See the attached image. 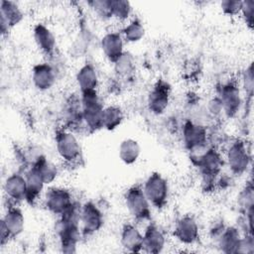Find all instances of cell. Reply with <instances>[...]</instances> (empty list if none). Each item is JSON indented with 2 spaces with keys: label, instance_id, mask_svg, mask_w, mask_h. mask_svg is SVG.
Returning <instances> with one entry per match:
<instances>
[{
  "label": "cell",
  "instance_id": "6da1fadb",
  "mask_svg": "<svg viewBox=\"0 0 254 254\" xmlns=\"http://www.w3.org/2000/svg\"><path fill=\"white\" fill-rule=\"evenodd\" d=\"M224 166L223 155L212 144L202 153L194 165V167L198 169L202 177V182L206 185L207 189H210L217 183Z\"/></svg>",
  "mask_w": 254,
  "mask_h": 254
},
{
  "label": "cell",
  "instance_id": "7a4b0ae2",
  "mask_svg": "<svg viewBox=\"0 0 254 254\" xmlns=\"http://www.w3.org/2000/svg\"><path fill=\"white\" fill-rule=\"evenodd\" d=\"M55 144L59 158L66 165H76L82 159L80 143L73 131L64 127L55 133Z\"/></svg>",
  "mask_w": 254,
  "mask_h": 254
},
{
  "label": "cell",
  "instance_id": "3957f363",
  "mask_svg": "<svg viewBox=\"0 0 254 254\" xmlns=\"http://www.w3.org/2000/svg\"><path fill=\"white\" fill-rule=\"evenodd\" d=\"M80 101L84 129L90 133L101 130L104 104L97 90L80 93Z\"/></svg>",
  "mask_w": 254,
  "mask_h": 254
},
{
  "label": "cell",
  "instance_id": "277c9868",
  "mask_svg": "<svg viewBox=\"0 0 254 254\" xmlns=\"http://www.w3.org/2000/svg\"><path fill=\"white\" fill-rule=\"evenodd\" d=\"M223 158L231 175L236 177L247 173L251 164V155L247 144L239 138L228 143Z\"/></svg>",
  "mask_w": 254,
  "mask_h": 254
},
{
  "label": "cell",
  "instance_id": "5b68a950",
  "mask_svg": "<svg viewBox=\"0 0 254 254\" xmlns=\"http://www.w3.org/2000/svg\"><path fill=\"white\" fill-rule=\"evenodd\" d=\"M142 189L153 208L160 210L167 206L170 196V186L168 180L161 173H151L143 183Z\"/></svg>",
  "mask_w": 254,
  "mask_h": 254
},
{
  "label": "cell",
  "instance_id": "8992f818",
  "mask_svg": "<svg viewBox=\"0 0 254 254\" xmlns=\"http://www.w3.org/2000/svg\"><path fill=\"white\" fill-rule=\"evenodd\" d=\"M126 208L136 222H150L152 216V205L146 197L142 186L134 185L126 190L124 193Z\"/></svg>",
  "mask_w": 254,
  "mask_h": 254
},
{
  "label": "cell",
  "instance_id": "52a82bcc",
  "mask_svg": "<svg viewBox=\"0 0 254 254\" xmlns=\"http://www.w3.org/2000/svg\"><path fill=\"white\" fill-rule=\"evenodd\" d=\"M25 228V216L19 205H8L0 221V245L20 236Z\"/></svg>",
  "mask_w": 254,
  "mask_h": 254
},
{
  "label": "cell",
  "instance_id": "ba28073f",
  "mask_svg": "<svg viewBox=\"0 0 254 254\" xmlns=\"http://www.w3.org/2000/svg\"><path fill=\"white\" fill-rule=\"evenodd\" d=\"M216 95L221 102L223 116L228 119L236 117L243 103L239 85L232 80L221 83L217 88Z\"/></svg>",
  "mask_w": 254,
  "mask_h": 254
},
{
  "label": "cell",
  "instance_id": "9c48e42d",
  "mask_svg": "<svg viewBox=\"0 0 254 254\" xmlns=\"http://www.w3.org/2000/svg\"><path fill=\"white\" fill-rule=\"evenodd\" d=\"M181 136L182 142L188 152L211 144L208 127L189 118L182 124Z\"/></svg>",
  "mask_w": 254,
  "mask_h": 254
},
{
  "label": "cell",
  "instance_id": "30bf717a",
  "mask_svg": "<svg viewBox=\"0 0 254 254\" xmlns=\"http://www.w3.org/2000/svg\"><path fill=\"white\" fill-rule=\"evenodd\" d=\"M74 201L70 190L63 187H50L43 194L45 208L56 216L62 215Z\"/></svg>",
  "mask_w": 254,
  "mask_h": 254
},
{
  "label": "cell",
  "instance_id": "8fae6325",
  "mask_svg": "<svg viewBox=\"0 0 254 254\" xmlns=\"http://www.w3.org/2000/svg\"><path fill=\"white\" fill-rule=\"evenodd\" d=\"M104 225L102 209L92 200L81 203L80 230L82 237H87L98 232Z\"/></svg>",
  "mask_w": 254,
  "mask_h": 254
},
{
  "label": "cell",
  "instance_id": "7c38bea8",
  "mask_svg": "<svg viewBox=\"0 0 254 254\" xmlns=\"http://www.w3.org/2000/svg\"><path fill=\"white\" fill-rule=\"evenodd\" d=\"M171 91L169 82L162 78L154 83L147 96V106L153 115L160 116L166 112L171 101Z\"/></svg>",
  "mask_w": 254,
  "mask_h": 254
},
{
  "label": "cell",
  "instance_id": "4fadbf2b",
  "mask_svg": "<svg viewBox=\"0 0 254 254\" xmlns=\"http://www.w3.org/2000/svg\"><path fill=\"white\" fill-rule=\"evenodd\" d=\"M175 239L187 246L195 244L199 239V225L193 215L185 214L175 223L173 229Z\"/></svg>",
  "mask_w": 254,
  "mask_h": 254
},
{
  "label": "cell",
  "instance_id": "5bb4252c",
  "mask_svg": "<svg viewBox=\"0 0 254 254\" xmlns=\"http://www.w3.org/2000/svg\"><path fill=\"white\" fill-rule=\"evenodd\" d=\"M3 191L9 204L19 205L26 202L27 198V182L24 173L14 172L7 176L3 183Z\"/></svg>",
  "mask_w": 254,
  "mask_h": 254
},
{
  "label": "cell",
  "instance_id": "9a60e30c",
  "mask_svg": "<svg viewBox=\"0 0 254 254\" xmlns=\"http://www.w3.org/2000/svg\"><path fill=\"white\" fill-rule=\"evenodd\" d=\"M57 69L50 62L38 63L32 67V83L39 91H48L52 89L57 82Z\"/></svg>",
  "mask_w": 254,
  "mask_h": 254
},
{
  "label": "cell",
  "instance_id": "2e32d148",
  "mask_svg": "<svg viewBox=\"0 0 254 254\" xmlns=\"http://www.w3.org/2000/svg\"><path fill=\"white\" fill-rule=\"evenodd\" d=\"M24 19V12L18 3L10 0L0 2V30L2 36L19 25Z\"/></svg>",
  "mask_w": 254,
  "mask_h": 254
},
{
  "label": "cell",
  "instance_id": "e0dca14e",
  "mask_svg": "<svg viewBox=\"0 0 254 254\" xmlns=\"http://www.w3.org/2000/svg\"><path fill=\"white\" fill-rule=\"evenodd\" d=\"M33 39L38 50L52 59L55 56L57 48V40L53 31L43 23H37L33 28Z\"/></svg>",
  "mask_w": 254,
  "mask_h": 254
},
{
  "label": "cell",
  "instance_id": "ac0fdd59",
  "mask_svg": "<svg viewBox=\"0 0 254 254\" xmlns=\"http://www.w3.org/2000/svg\"><path fill=\"white\" fill-rule=\"evenodd\" d=\"M167 244L165 232L153 222H149L143 231V251L150 254H159Z\"/></svg>",
  "mask_w": 254,
  "mask_h": 254
},
{
  "label": "cell",
  "instance_id": "d6986e66",
  "mask_svg": "<svg viewBox=\"0 0 254 254\" xmlns=\"http://www.w3.org/2000/svg\"><path fill=\"white\" fill-rule=\"evenodd\" d=\"M125 41L119 31L106 32L100 39V49L106 60L113 64L121 55L124 50Z\"/></svg>",
  "mask_w": 254,
  "mask_h": 254
},
{
  "label": "cell",
  "instance_id": "ffe728a7",
  "mask_svg": "<svg viewBox=\"0 0 254 254\" xmlns=\"http://www.w3.org/2000/svg\"><path fill=\"white\" fill-rule=\"evenodd\" d=\"M24 175L27 182L26 202L34 205L44 194V190L47 185L45 184L41 174L33 165H31L27 168L26 171H24Z\"/></svg>",
  "mask_w": 254,
  "mask_h": 254
},
{
  "label": "cell",
  "instance_id": "44dd1931",
  "mask_svg": "<svg viewBox=\"0 0 254 254\" xmlns=\"http://www.w3.org/2000/svg\"><path fill=\"white\" fill-rule=\"evenodd\" d=\"M75 82L80 93L97 90L99 76L94 64L90 62L83 64L75 73Z\"/></svg>",
  "mask_w": 254,
  "mask_h": 254
},
{
  "label": "cell",
  "instance_id": "7402d4cb",
  "mask_svg": "<svg viewBox=\"0 0 254 254\" xmlns=\"http://www.w3.org/2000/svg\"><path fill=\"white\" fill-rule=\"evenodd\" d=\"M121 246L131 253L143 251V232L132 222L123 224L120 231Z\"/></svg>",
  "mask_w": 254,
  "mask_h": 254
},
{
  "label": "cell",
  "instance_id": "603a6c76",
  "mask_svg": "<svg viewBox=\"0 0 254 254\" xmlns=\"http://www.w3.org/2000/svg\"><path fill=\"white\" fill-rule=\"evenodd\" d=\"M241 238L242 233L238 227L234 225H226L215 242L222 253L237 254Z\"/></svg>",
  "mask_w": 254,
  "mask_h": 254
},
{
  "label": "cell",
  "instance_id": "cb8c5ba5",
  "mask_svg": "<svg viewBox=\"0 0 254 254\" xmlns=\"http://www.w3.org/2000/svg\"><path fill=\"white\" fill-rule=\"evenodd\" d=\"M112 64L114 73L119 79H130L135 75L136 61L134 56L128 51H125Z\"/></svg>",
  "mask_w": 254,
  "mask_h": 254
},
{
  "label": "cell",
  "instance_id": "d4e9b609",
  "mask_svg": "<svg viewBox=\"0 0 254 254\" xmlns=\"http://www.w3.org/2000/svg\"><path fill=\"white\" fill-rule=\"evenodd\" d=\"M141 155V146L139 142L133 138H126L121 141L118 147V157L120 161L131 166L135 164Z\"/></svg>",
  "mask_w": 254,
  "mask_h": 254
},
{
  "label": "cell",
  "instance_id": "484cf974",
  "mask_svg": "<svg viewBox=\"0 0 254 254\" xmlns=\"http://www.w3.org/2000/svg\"><path fill=\"white\" fill-rule=\"evenodd\" d=\"M124 118V111L120 106L114 104L104 106L102 114V129L114 131L123 123Z\"/></svg>",
  "mask_w": 254,
  "mask_h": 254
},
{
  "label": "cell",
  "instance_id": "4316f807",
  "mask_svg": "<svg viewBox=\"0 0 254 254\" xmlns=\"http://www.w3.org/2000/svg\"><path fill=\"white\" fill-rule=\"evenodd\" d=\"M125 43L135 44L140 42L145 36V27L138 18L130 19L119 31Z\"/></svg>",
  "mask_w": 254,
  "mask_h": 254
},
{
  "label": "cell",
  "instance_id": "83f0119b",
  "mask_svg": "<svg viewBox=\"0 0 254 254\" xmlns=\"http://www.w3.org/2000/svg\"><path fill=\"white\" fill-rule=\"evenodd\" d=\"M32 165L41 174L46 185H51L57 180L59 176V169L56 164L50 161L46 156H39V158Z\"/></svg>",
  "mask_w": 254,
  "mask_h": 254
},
{
  "label": "cell",
  "instance_id": "f1b7e54d",
  "mask_svg": "<svg viewBox=\"0 0 254 254\" xmlns=\"http://www.w3.org/2000/svg\"><path fill=\"white\" fill-rule=\"evenodd\" d=\"M237 205L242 214L254 208V188L252 181H248L237 194Z\"/></svg>",
  "mask_w": 254,
  "mask_h": 254
},
{
  "label": "cell",
  "instance_id": "f546056e",
  "mask_svg": "<svg viewBox=\"0 0 254 254\" xmlns=\"http://www.w3.org/2000/svg\"><path fill=\"white\" fill-rule=\"evenodd\" d=\"M112 18L119 22H127L131 19L133 12L132 5L126 0H110Z\"/></svg>",
  "mask_w": 254,
  "mask_h": 254
},
{
  "label": "cell",
  "instance_id": "4dcf8cb0",
  "mask_svg": "<svg viewBox=\"0 0 254 254\" xmlns=\"http://www.w3.org/2000/svg\"><path fill=\"white\" fill-rule=\"evenodd\" d=\"M87 5L91 8L93 13L100 20L106 21V20L113 19L110 0H92V1H88Z\"/></svg>",
  "mask_w": 254,
  "mask_h": 254
},
{
  "label": "cell",
  "instance_id": "1f68e13d",
  "mask_svg": "<svg viewBox=\"0 0 254 254\" xmlns=\"http://www.w3.org/2000/svg\"><path fill=\"white\" fill-rule=\"evenodd\" d=\"M254 2L251 0H246L242 1V6H241V11L240 15L241 18L243 19L246 27L249 30L253 29V23H254Z\"/></svg>",
  "mask_w": 254,
  "mask_h": 254
},
{
  "label": "cell",
  "instance_id": "d6a6232c",
  "mask_svg": "<svg viewBox=\"0 0 254 254\" xmlns=\"http://www.w3.org/2000/svg\"><path fill=\"white\" fill-rule=\"evenodd\" d=\"M242 1L240 0H223L220 2V9L222 13L229 17L240 15Z\"/></svg>",
  "mask_w": 254,
  "mask_h": 254
},
{
  "label": "cell",
  "instance_id": "836d02e7",
  "mask_svg": "<svg viewBox=\"0 0 254 254\" xmlns=\"http://www.w3.org/2000/svg\"><path fill=\"white\" fill-rule=\"evenodd\" d=\"M242 88L246 94V97L251 98L253 94V86H254V75H253V64L252 63L246 67L243 76H242Z\"/></svg>",
  "mask_w": 254,
  "mask_h": 254
},
{
  "label": "cell",
  "instance_id": "e575fe53",
  "mask_svg": "<svg viewBox=\"0 0 254 254\" xmlns=\"http://www.w3.org/2000/svg\"><path fill=\"white\" fill-rule=\"evenodd\" d=\"M205 110L208 116L210 117V119H218L221 116H223L221 102L217 97V95H214L207 101L205 105Z\"/></svg>",
  "mask_w": 254,
  "mask_h": 254
},
{
  "label": "cell",
  "instance_id": "d590c367",
  "mask_svg": "<svg viewBox=\"0 0 254 254\" xmlns=\"http://www.w3.org/2000/svg\"><path fill=\"white\" fill-rule=\"evenodd\" d=\"M253 234L244 233L240 241L237 254H252L254 252V238Z\"/></svg>",
  "mask_w": 254,
  "mask_h": 254
},
{
  "label": "cell",
  "instance_id": "8d00e7d4",
  "mask_svg": "<svg viewBox=\"0 0 254 254\" xmlns=\"http://www.w3.org/2000/svg\"><path fill=\"white\" fill-rule=\"evenodd\" d=\"M226 227V225L224 224L223 220L222 219H215L210 227H209V235H210V238L214 241L217 240V238L219 237V235L222 233V231L224 230V228Z\"/></svg>",
  "mask_w": 254,
  "mask_h": 254
}]
</instances>
